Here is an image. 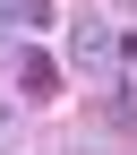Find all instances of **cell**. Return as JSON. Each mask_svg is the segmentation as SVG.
I'll return each instance as SVG.
<instances>
[{"instance_id": "cell-1", "label": "cell", "mask_w": 137, "mask_h": 155, "mask_svg": "<svg viewBox=\"0 0 137 155\" xmlns=\"http://www.w3.org/2000/svg\"><path fill=\"white\" fill-rule=\"evenodd\" d=\"M129 61V35L120 26H111V17H69V69H86V78H111V69H120Z\"/></svg>"}, {"instance_id": "cell-2", "label": "cell", "mask_w": 137, "mask_h": 155, "mask_svg": "<svg viewBox=\"0 0 137 155\" xmlns=\"http://www.w3.org/2000/svg\"><path fill=\"white\" fill-rule=\"evenodd\" d=\"M51 26V0H0V35H43Z\"/></svg>"}, {"instance_id": "cell-5", "label": "cell", "mask_w": 137, "mask_h": 155, "mask_svg": "<svg viewBox=\"0 0 137 155\" xmlns=\"http://www.w3.org/2000/svg\"><path fill=\"white\" fill-rule=\"evenodd\" d=\"M77 155H111V147H103V138H77Z\"/></svg>"}, {"instance_id": "cell-3", "label": "cell", "mask_w": 137, "mask_h": 155, "mask_svg": "<svg viewBox=\"0 0 137 155\" xmlns=\"http://www.w3.org/2000/svg\"><path fill=\"white\" fill-rule=\"evenodd\" d=\"M51 86H60V69H51V61H43V52H34V61H26V95H34V104H43V95H51Z\"/></svg>"}, {"instance_id": "cell-4", "label": "cell", "mask_w": 137, "mask_h": 155, "mask_svg": "<svg viewBox=\"0 0 137 155\" xmlns=\"http://www.w3.org/2000/svg\"><path fill=\"white\" fill-rule=\"evenodd\" d=\"M9 147H17V112L0 104V155H9Z\"/></svg>"}]
</instances>
